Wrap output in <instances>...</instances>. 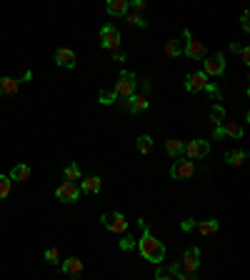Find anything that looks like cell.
Masks as SVG:
<instances>
[{
	"instance_id": "cell-1",
	"label": "cell",
	"mask_w": 250,
	"mask_h": 280,
	"mask_svg": "<svg viewBox=\"0 0 250 280\" xmlns=\"http://www.w3.org/2000/svg\"><path fill=\"white\" fill-rule=\"evenodd\" d=\"M138 223H140V228H143V238L138 240V250H140V255H143L148 263L160 265L163 258H165V245H163V240H158L155 235H153V230L148 228L145 220H138Z\"/></svg>"
},
{
	"instance_id": "cell-2",
	"label": "cell",
	"mask_w": 250,
	"mask_h": 280,
	"mask_svg": "<svg viewBox=\"0 0 250 280\" xmlns=\"http://www.w3.org/2000/svg\"><path fill=\"white\" fill-rule=\"evenodd\" d=\"M135 88H138V78H135V73H130V70H123L120 73V78L115 80V98H120V103L128 105V100L135 95Z\"/></svg>"
},
{
	"instance_id": "cell-3",
	"label": "cell",
	"mask_w": 250,
	"mask_h": 280,
	"mask_svg": "<svg viewBox=\"0 0 250 280\" xmlns=\"http://www.w3.org/2000/svg\"><path fill=\"white\" fill-rule=\"evenodd\" d=\"M103 225L113 233V235H125L128 233V220H125L123 213H118V210H110V213H103Z\"/></svg>"
},
{
	"instance_id": "cell-4",
	"label": "cell",
	"mask_w": 250,
	"mask_h": 280,
	"mask_svg": "<svg viewBox=\"0 0 250 280\" xmlns=\"http://www.w3.org/2000/svg\"><path fill=\"white\" fill-rule=\"evenodd\" d=\"M183 40H185L183 53H185L188 58H193V60H203V58H205L208 48H205V43H203V40H195L193 35H190V30H183Z\"/></svg>"
},
{
	"instance_id": "cell-5",
	"label": "cell",
	"mask_w": 250,
	"mask_h": 280,
	"mask_svg": "<svg viewBox=\"0 0 250 280\" xmlns=\"http://www.w3.org/2000/svg\"><path fill=\"white\" fill-rule=\"evenodd\" d=\"M100 45L110 53H120V30L115 25H103L100 28Z\"/></svg>"
},
{
	"instance_id": "cell-6",
	"label": "cell",
	"mask_w": 250,
	"mask_h": 280,
	"mask_svg": "<svg viewBox=\"0 0 250 280\" xmlns=\"http://www.w3.org/2000/svg\"><path fill=\"white\" fill-rule=\"evenodd\" d=\"M178 265H180V273H198V268H200V250H198L195 245L188 248V250L180 255Z\"/></svg>"
},
{
	"instance_id": "cell-7",
	"label": "cell",
	"mask_w": 250,
	"mask_h": 280,
	"mask_svg": "<svg viewBox=\"0 0 250 280\" xmlns=\"http://www.w3.org/2000/svg\"><path fill=\"white\" fill-rule=\"evenodd\" d=\"M203 73L208 78H220L225 73V55L215 53V55H210L208 60H203Z\"/></svg>"
},
{
	"instance_id": "cell-8",
	"label": "cell",
	"mask_w": 250,
	"mask_h": 280,
	"mask_svg": "<svg viewBox=\"0 0 250 280\" xmlns=\"http://www.w3.org/2000/svg\"><path fill=\"white\" fill-rule=\"evenodd\" d=\"M195 175V163L193 160H175L173 163V168H170V178H175V180H190Z\"/></svg>"
},
{
	"instance_id": "cell-9",
	"label": "cell",
	"mask_w": 250,
	"mask_h": 280,
	"mask_svg": "<svg viewBox=\"0 0 250 280\" xmlns=\"http://www.w3.org/2000/svg\"><path fill=\"white\" fill-rule=\"evenodd\" d=\"M183 153L188 155V160H200L210 155V143L208 140H190V143H185Z\"/></svg>"
},
{
	"instance_id": "cell-10",
	"label": "cell",
	"mask_w": 250,
	"mask_h": 280,
	"mask_svg": "<svg viewBox=\"0 0 250 280\" xmlns=\"http://www.w3.org/2000/svg\"><path fill=\"white\" fill-rule=\"evenodd\" d=\"M55 198L60 200V203H75V200L80 198V188H78L75 183L63 180V183L55 188Z\"/></svg>"
},
{
	"instance_id": "cell-11",
	"label": "cell",
	"mask_w": 250,
	"mask_h": 280,
	"mask_svg": "<svg viewBox=\"0 0 250 280\" xmlns=\"http://www.w3.org/2000/svg\"><path fill=\"white\" fill-rule=\"evenodd\" d=\"M220 138H243V128L235 120H225L220 128H215V140Z\"/></svg>"
},
{
	"instance_id": "cell-12",
	"label": "cell",
	"mask_w": 250,
	"mask_h": 280,
	"mask_svg": "<svg viewBox=\"0 0 250 280\" xmlns=\"http://www.w3.org/2000/svg\"><path fill=\"white\" fill-rule=\"evenodd\" d=\"M75 63H78L75 50H70V48H58V50H55V65L70 70V68H75Z\"/></svg>"
},
{
	"instance_id": "cell-13",
	"label": "cell",
	"mask_w": 250,
	"mask_h": 280,
	"mask_svg": "<svg viewBox=\"0 0 250 280\" xmlns=\"http://www.w3.org/2000/svg\"><path fill=\"white\" fill-rule=\"evenodd\" d=\"M205 85H208V75H205L203 70H195V73H190V75L185 78V90H188V93H200Z\"/></svg>"
},
{
	"instance_id": "cell-14",
	"label": "cell",
	"mask_w": 250,
	"mask_h": 280,
	"mask_svg": "<svg viewBox=\"0 0 250 280\" xmlns=\"http://www.w3.org/2000/svg\"><path fill=\"white\" fill-rule=\"evenodd\" d=\"M60 270L68 275V278H80L83 275V260L80 258H68L60 263Z\"/></svg>"
},
{
	"instance_id": "cell-15",
	"label": "cell",
	"mask_w": 250,
	"mask_h": 280,
	"mask_svg": "<svg viewBox=\"0 0 250 280\" xmlns=\"http://www.w3.org/2000/svg\"><path fill=\"white\" fill-rule=\"evenodd\" d=\"M30 175H33V170H30V165H25V163H20V165H13V170H10V180H15V183H25V180H30Z\"/></svg>"
},
{
	"instance_id": "cell-16",
	"label": "cell",
	"mask_w": 250,
	"mask_h": 280,
	"mask_svg": "<svg viewBox=\"0 0 250 280\" xmlns=\"http://www.w3.org/2000/svg\"><path fill=\"white\" fill-rule=\"evenodd\" d=\"M105 10H108V15H113V18H125V13L130 10V3H128V0H110V3L105 5Z\"/></svg>"
},
{
	"instance_id": "cell-17",
	"label": "cell",
	"mask_w": 250,
	"mask_h": 280,
	"mask_svg": "<svg viewBox=\"0 0 250 280\" xmlns=\"http://www.w3.org/2000/svg\"><path fill=\"white\" fill-rule=\"evenodd\" d=\"M148 105H150V100H148V95H143V93H140V95L135 93V95L128 100L130 113H145V110H148Z\"/></svg>"
},
{
	"instance_id": "cell-18",
	"label": "cell",
	"mask_w": 250,
	"mask_h": 280,
	"mask_svg": "<svg viewBox=\"0 0 250 280\" xmlns=\"http://www.w3.org/2000/svg\"><path fill=\"white\" fill-rule=\"evenodd\" d=\"M100 188H103V183H100V178H98V175L83 178V183H80V193H90V195H98V193H100Z\"/></svg>"
},
{
	"instance_id": "cell-19",
	"label": "cell",
	"mask_w": 250,
	"mask_h": 280,
	"mask_svg": "<svg viewBox=\"0 0 250 280\" xmlns=\"http://www.w3.org/2000/svg\"><path fill=\"white\" fill-rule=\"evenodd\" d=\"M195 230H198L200 235H213V233H218V230H220V223H218L215 218H208V220L195 223Z\"/></svg>"
},
{
	"instance_id": "cell-20",
	"label": "cell",
	"mask_w": 250,
	"mask_h": 280,
	"mask_svg": "<svg viewBox=\"0 0 250 280\" xmlns=\"http://www.w3.org/2000/svg\"><path fill=\"white\" fill-rule=\"evenodd\" d=\"M18 88H20V80L15 78H0V95H15L18 93Z\"/></svg>"
},
{
	"instance_id": "cell-21",
	"label": "cell",
	"mask_w": 250,
	"mask_h": 280,
	"mask_svg": "<svg viewBox=\"0 0 250 280\" xmlns=\"http://www.w3.org/2000/svg\"><path fill=\"white\" fill-rule=\"evenodd\" d=\"M245 160H248V153L245 150H230V153H225V163L228 165H245Z\"/></svg>"
},
{
	"instance_id": "cell-22",
	"label": "cell",
	"mask_w": 250,
	"mask_h": 280,
	"mask_svg": "<svg viewBox=\"0 0 250 280\" xmlns=\"http://www.w3.org/2000/svg\"><path fill=\"white\" fill-rule=\"evenodd\" d=\"M135 148H138L140 155H148V153L153 150V138H150V135H140V138L135 140Z\"/></svg>"
},
{
	"instance_id": "cell-23",
	"label": "cell",
	"mask_w": 250,
	"mask_h": 280,
	"mask_svg": "<svg viewBox=\"0 0 250 280\" xmlns=\"http://www.w3.org/2000/svg\"><path fill=\"white\" fill-rule=\"evenodd\" d=\"M183 45H185V40H168L165 43V55L168 58H178V55L183 53Z\"/></svg>"
},
{
	"instance_id": "cell-24",
	"label": "cell",
	"mask_w": 250,
	"mask_h": 280,
	"mask_svg": "<svg viewBox=\"0 0 250 280\" xmlns=\"http://www.w3.org/2000/svg\"><path fill=\"white\" fill-rule=\"evenodd\" d=\"M210 120H213L215 128H220V125L225 123V108H223V105H213V108H210Z\"/></svg>"
},
{
	"instance_id": "cell-25",
	"label": "cell",
	"mask_w": 250,
	"mask_h": 280,
	"mask_svg": "<svg viewBox=\"0 0 250 280\" xmlns=\"http://www.w3.org/2000/svg\"><path fill=\"white\" fill-rule=\"evenodd\" d=\"M183 148H185V143H183V140H175V138L165 143V150H168V155H170V158H178V155L183 153Z\"/></svg>"
},
{
	"instance_id": "cell-26",
	"label": "cell",
	"mask_w": 250,
	"mask_h": 280,
	"mask_svg": "<svg viewBox=\"0 0 250 280\" xmlns=\"http://www.w3.org/2000/svg\"><path fill=\"white\" fill-rule=\"evenodd\" d=\"M80 178H83V173H80V168H78L75 163L65 165V180H68V183H75V180H80Z\"/></svg>"
},
{
	"instance_id": "cell-27",
	"label": "cell",
	"mask_w": 250,
	"mask_h": 280,
	"mask_svg": "<svg viewBox=\"0 0 250 280\" xmlns=\"http://www.w3.org/2000/svg\"><path fill=\"white\" fill-rule=\"evenodd\" d=\"M125 20L130 23V25H138V28H148V20L143 18V15H138V13H125Z\"/></svg>"
},
{
	"instance_id": "cell-28",
	"label": "cell",
	"mask_w": 250,
	"mask_h": 280,
	"mask_svg": "<svg viewBox=\"0 0 250 280\" xmlns=\"http://www.w3.org/2000/svg\"><path fill=\"white\" fill-rule=\"evenodd\" d=\"M10 190H13V180H10L8 175H0V200L8 198Z\"/></svg>"
},
{
	"instance_id": "cell-29",
	"label": "cell",
	"mask_w": 250,
	"mask_h": 280,
	"mask_svg": "<svg viewBox=\"0 0 250 280\" xmlns=\"http://www.w3.org/2000/svg\"><path fill=\"white\" fill-rule=\"evenodd\" d=\"M45 263H50V265H58V263H60L58 248H48V250H45Z\"/></svg>"
},
{
	"instance_id": "cell-30",
	"label": "cell",
	"mask_w": 250,
	"mask_h": 280,
	"mask_svg": "<svg viewBox=\"0 0 250 280\" xmlns=\"http://www.w3.org/2000/svg\"><path fill=\"white\" fill-rule=\"evenodd\" d=\"M100 103H103V105L115 103V93H113V90H103V93H100Z\"/></svg>"
},
{
	"instance_id": "cell-31",
	"label": "cell",
	"mask_w": 250,
	"mask_h": 280,
	"mask_svg": "<svg viewBox=\"0 0 250 280\" xmlns=\"http://www.w3.org/2000/svg\"><path fill=\"white\" fill-rule=\"evenodd\" d=\"M133 245H135V238H133V235H125V238L120 240V248H123V250H130Z\"/></svg>"
},
{
	"instance_id": "cell-32",
	"label": "cell",
	"mask_w": 250,
	"mask_h": 280,
	"mask_svg": "<svg viewBox=\"0 0 250 280\" xmlns=\"http://www.w3.org/2000/svg\"><path fill=\"white\" fill-rule=\"evenodd\" d=\"M203 90H205V93H208V95H213V98H218V95H220V90H218V85H213V83H210V80H208V85H205V88H203Z\"/></svg>"
},
{
	"instance_id": "cell-33",
	"label": "cell",
	"mask_w": 250,
	"mask_h": 280,
	"mask_svg": "<svg viewBox=\"0 0 250 280\" xmlns=\"http://www.w3.org/2000/svg\"><path fill=\"white\" fill-rule=\"evenodd\" d=\"M155 280H175V275H173L170 270H158V273H155Z\"/></svg>"
},
{
	"instance_id": "cell-34",
	"label": "cell",
	"mask_w": 250,
	"mask_h": 280,
	"mask_svg": "<svg viewBox=\"0 0 250 280\" xmlns=\"http://www.w3.org/2000/svg\"><path fill=\"white\" fill-rule=\"evenodd\" d=\"M175 280H198V273H178Z\"/></svg>"
},
{
	"instance_id": "cell-35",
	"label": "cell",
	"mask_w": 250,
	"mask_h": 280,
	"mask_svg": "<svg viewBox=\"0 0 250 280\" xmlns=\"http://www.w3.org/2000/svg\"><path fill=\"white\" fill-rule=\"evenodd\" d=\"M143 10H145V3H143V0H135V3H133V13H138V15H140Z\"/></svg>"
},
{
	"instance_id": "cell-36",
	"label": "cell",
	"mask_w": 250,
	"mask_h": 280,
	"mask_svg": "<svg viewBox=\"0 0 250 280\" xmlns=\"http://www.w3.org/2000/svg\"><path fill=\"white\" fill-rule=\"evenodd\" d=\"M185 233H190V230H195V220H183V225H180Z\"/></svg>"
},
{
	"instance_id": "cell-37",
	"label": "cell",
	"mask_w": 250,
	"mask_h": 280,
	"mask_svg": "<svg viewBox=\"0 0 250 280\" xmlns=\"http://www.w3.org/2000/svg\"><path fill=\"white\" fill-rule=\"evenodd\" d=\"M240 58H243V63L248 65V63H250V50H248V48H240Z\"/></svg>"
},
{
	"instance_id": "cell-38",
	"label": "cell",
	"mask_w": 250,
	"mask_h": 280,
	"mask_svg": "<svg viewBox=\"0 0 250 280\" xmlns=\"http://www.w3.org/2000/svg\"><path fill=\"white\" fill-rule=\"evenodd\" d=\"M240 25H243V30H245V33L250 30V23H248V10L243 13V23H240Z\"/></svg>"
},
{
	"instance_id": "cell-39",
	"label": "cell",
	"mask_w": 250,
	"mask_h": 280,
	"mask_svg": "<svg viewBox=\"0 0 250 280\" xmlns=\"http://www.w3.org/2000/svg\"><path fill=\"white\" fill-rule=\"evenodd\" d=\"M240 48H243L240 43H230V50H233V53H240Z\"/></svg>"
}]
</instances>
